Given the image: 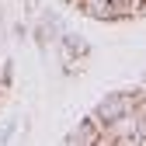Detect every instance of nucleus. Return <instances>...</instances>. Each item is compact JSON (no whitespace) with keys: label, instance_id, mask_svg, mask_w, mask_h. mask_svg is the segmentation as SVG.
Masks as SVG:
<instances>
[{"label":"nucleus","instance_id":"nucleus-1","mask_svg":"<svg viewBox=\"0 0 146 146\" xmlns=\"http://www.w3.org/2000/svg\"><path fill=\"white\" fill-rule=\"evenodd\" d=\"M101 129H104V122L90 111V115L77 125V129L66 136V143H70V146H98V143H101Z\"/></svg>","mask_w":146,"mask_h":146},{"label":"nucleus","instance_id":"nucleus-2","mask_svg":"<svg viewBox=\"0 0 146 146\" xmlns=\"http://www.w3.org/2000/svg\"><path fill=\"white\" fill-rule=\"evenodd\" d=\"M129 108H132V94H108V98H101V101H98L94 115L108 125V122H115L118 115H125Z\"/></svg>","mask_w":146,"mask_h":146},{"label":"nucleus","instance_id":"nucleus-3","mask_svg":"<svg viewBox=\"0 0 146 146\" xmlns=\"http://www.w3.org/2000/svg\"><path fill=\"white\" fill-rule=\"evenodd\" d=\"M77 7L94 21H115V0H80Z\"/></svg>","mask_w":146,"mask_h":146},{"label":"nucleus","instance_id":"nucleus-4","mask_svg":"<svg viewBox=\"0 0 146 146\" xmlns=\"http://www.w3.org/2000/svg\"><path fill=\"white\" fill-rule=\"evenodd\" d=\"M63 4H70V7H77V4H80V0H63Z\"/></svg>","mask_w":146,"mask_h":146}]
</instances>
